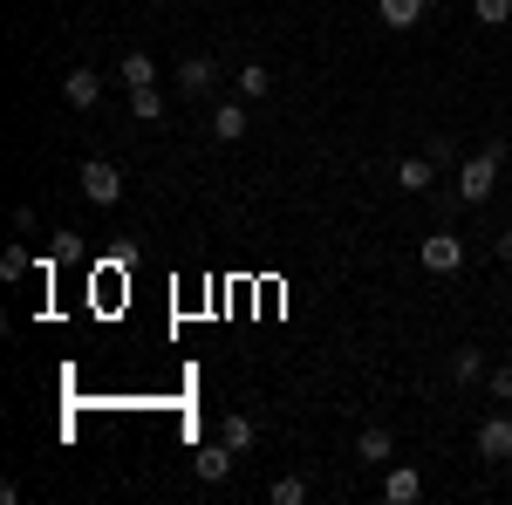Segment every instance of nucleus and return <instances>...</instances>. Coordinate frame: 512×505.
<instances>
[{"label": "nucleus", "mask_w": 512, "mask_h": 505, "mask_svg": "<svg viewBox=\"0 0 512 505\" xmlns=\"http://www.w3.org/2000/svg\"><path fill=\"white\" fill-rule=\"evenodd\" d=\"M219 437H226V444H233L239 458H246V451L260 444V424H253V417H226V424H219Z\"/></svg>", "instance_id": "4468645a"}, {"label": "nucleus", "mask_w": 512, "mask_h": 505, "mask_svg": "<svg viewBox=\"0 0 512 505\" xmlns=\"http://www.w3.org/2000/svg\"><path fill=\"white\" fill-rule=\"evenodd\" d=\"M233 89H239V103H260V96L274 89V76H267L260 62H246V69H239V76H233Z\"/></svg>", "instance_id": "ddd939ff"}, {"label": "nucleus", "mask_w": 512, "mask_h": 505, "mask_svg": "<svg viewBox=\"0 0 512 505\" xmlns=\"http://www.w3.org/2000/svg\"><path fill=\"white\" fill-rule=\"evenodd\" d=\"M499 164H506V144H485L478 157H465L458 164V205H485L499 185Z\"/></svg>", "instance_id": "f257e3e1"}, {"label": "nucleus", "mask_w": 512, "mask_h": 505, "mask_svg": "<svg viewBox=\"0 0 512 505\" xmlns=\"http://www.w3.org/2000/svg\"><path fill=\"white\" fill-rule=\"evenodd\" d=\"M62 103H69V110H96V103H103V76H96V69H69V76H62Z\"/></svg>", "instance_id": "39448f33"}, {"label": "nucleus", "mask_w": 512, "mask_h": 505, "mask_svg": "<svg viewBox=\"0 0 512 505\" xmlns=\"http://www.w3.org/2000/svg\"><path fill=\"white\" fill-rule=\"evenodd\" d=\"M267 499H274V505H308V478H274Z\"/></svg>", "instance_id": "6ab92c4d"}, {"label": "nucleus", "mask_w": 512, "mask_h": 505, "mask_svg": "<svg viewBox=\"0 0 512 505\" xmlns=\"http://www.w3.org/2000/svg\"><path fill=\"white\" fill-rule=\"evenodd\" d=\"M451 376H458V383H478V376H485V355H478V349H458V355H451Z\"/></svg>", "instance_id": "a211bd4d"}, {"label": "nucleus", "mask_w": 512, "mask_h": 505, "mask_svg": "<svg viewBox=\"0 0 512 505\" xmlns=\"http://www.w3.org/2000/svg\"><path fill=\"white\" fill-rule=\"evenodd\" d=\"M355 458H369V465H390V458H396V437H390L383 424H369L362 437H355Z\"/></svg>", "instance_id": "9b49d317"}, {"label": "nucleus", "mask_w": 512, "mask_h": 505, "mask_svg": "<svg viewBox=\"0 0 512 505\" xmlns=\"http://www.w3.org/2000/svg\"><path fill=\"white\" fill-rule=\"evenodd\" d=\"M0 273L21 280V273H28V246H7V253H0Z\"/></svg>", "instance_id": "aec40b11"}, {"label": "nucleus", "mask_w": 512, "mask_h": 505, "mask_svg": "<svg viewBox=\"0 0 512 505\" xmlns=\"http://www.w3.org/2000/svg\"><path fill=\"white\" fill-rule=\"evenodd\" d=\"M485 389H492L499 403H512V362H506V369H492V376H485Z\"/></svg>", "instance_id": "412c9836"}, {"label": "nucleus", "mask_w": 512, "mask_h": 505, "mask_svg": "<svg viewBox=\"0 0 512 505\" xmlns=\"http://www.w3.org/2000/svg\"><path fill=\"white\" fill-rule=\"evenodd\" d=\"M82 198H89V205H117L123 198V171L110 157H89V164H82Z\"/></svg>", "instance_id": "f03ea898"}, {"label": "nucleus", "mask_w": 512, "mask_h": 505, "mask_svg": "<svg viewBox=\"0 0 512 505\" xmlns=\"http://www.w3.org/2000/svg\"><path fill=\"white\" fill-rule=\"evenodd\" d=\"M117 76L130 82V89H144V82H158V69H151V55H144V48H130V55L117 62Z\"/></svg>", "instance_id": "dca6fc26"}, {"label": "nucleus", "mask_w": 512, "mask_h": 505, "mask_svg": "<svg viewBox=\"0 0 512 505\" xmlns=\"http://www.w3.org/2000/svg\"><path fill=\"white\" fill-rule=\"evenodd\" d=\"M396 185H403V192H431L437 164H431V157H403V164H396Z\"/></svg>", "instance_id": "f8f14e48"}, {"label": "nucleus", "mask_w": 512, "mask_h": 505, "mask_svg": "<svg viewBox=\"0 0 512 505\" xmlns=\"http://www.w3.org/2000/svg\"><path fill=\"white\" fill-rule=\"evenodd\" d=\"M212 82H219V62H212V55H192V62L178 69V89H185V96H205Z\"/></svg>", "instance_id": "1a4fd4ad"}, {"label": "nucleus", "mask_w": 512, "mask_h": 505, "mask_svg": "<svg viewBox=\"0 0 512 505\" xmlns=\"http://www.w3.org/2000/svg\"><path fill=\"white\" fill-rule=\"evenodd\" d=\"M212 137H219V144H239V137H246V103H219V110H212Z\"/></svg>", "instance_id": "9d476101"}, {"label": "nucleus", "mask_w": 512, "mask_h": 505, "mask_svg": "<svg viewBox=\"0 0 512 505\" xmlns=\"http://www.w3.org/2000/svg\"><path fill=\"white\" fill-rule=\"evenodd\" d=\"M130 117H137V123H158V117H164V96H158V82L130 89Z\"/></svg>", "instance_id": "2eb2a0df"}, {"label": "nucleus", "mask_w": 512, "mask_h": 505, "mask_svg": "<svg viewBox=\"0 0 512 505\" xmlns=\"http://www.w3.org/2000/svg\"><path fill=\"white\" fill-rule=\"evenodd\" d=\"M472 14H478V28H506V21H512V0H472Z\"/></svg>", "instance_id": "f3484780"}, {"label": "nucleus", "mask_w": 512, "mask_h": 505, "mask_svg": "<svg viewBox=\"0 0 512 505\" xmlns=\"http://www.w3.org/2000/svg\"><path fill=\"white\" fill-rule=\"evenodd\" d=\"M465 267V239L458 233H431L424 239V273H458Z\"/></svg>", "instance_id": "20e7f679"}, {"label": "nucleus", "mask_w": 512, "mask_h": 505, "mask_svg": "<svg viewBox=\"0 0 512 505\" xmlns=\"http://www.w3.org/2000/svg\"><path fill=\"white\" fill-rule=\"evenodd\" d=\"M431 164H465V157H458V144H451V137H437V144H431Z\"/></svg>", "instance_id": "4be33fe9"}, {"label": "nucleus", "mask_w": 512, "mask_h": 505, "mask_svg": "<svg viewBox=\"0 0 512 505\" xmlns=\"http://www.w3.org/2000/svg\"><path fill=\"white\" fill-rule=\"evenodd\" d=\"M478 458L485 465H512V417H485L478 424Z\"/></svg>", "instance_id": "7ed1b4c3"}, {"label": "nucleus", "mask_w": 512, "mask_h": 505, "mask_svg": "<svg viewBox=\"0 0 512 505\" xmlns=\"http://www.w3.org/2000/svg\"><path fill=\"white\" fill-rule=\"evenodd\" d=\"M233 444H226V437H219V444H212V451H198L192 465H198V478H205V485H226V471H233Z\"/></svg>", "instance_id": "0eeeda50"}, {"label": "nucleus", "mask_w": 512, "mask_h": 505, "mask_svg": "<svg viewBox=\"0 0 512 505\" xmlns=\"http://www.w3.org/2000/svg\"><path fill=\"white\" fill-rule=\"evenodd\" d=\"M376 21L403 35V28H417V21H424V0H376Z\"/></svg>", "instance_id": "6e6552de"}, {"label": "nucleus", "mask_w": 512, "mask_h": 505, "mask_svg": "<svg viewBox=\"0 0 512 505\" xmlns=\"http://www.w3.org/2000/svg\"><path fill=\"white\" fill-rule=\"evenodd\" d=\"M499 260H506V267H512V233H499Z\"/></svg>", "instance_id": "5701e85b"}, {"label": "nucleus", "mask_w": 512, "mask_h": 505, "mask_svg": "<svg viewBox=\"0 0 512 505\" xmlns=\"http://www.w3.org/2000/svg\"><path fill=\"white\" fill-rule=\"evenodd\" d=\"M383 499H390V505H410V499H424V471H417V465H396L390 478H383Z\"/></svg>", "instance_id": "423d86ee"}]
</instances>
